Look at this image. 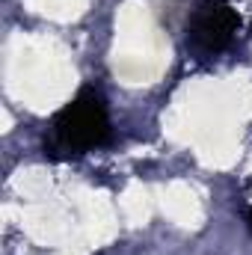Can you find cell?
Instances as JSON below:
<instances>
[{"instance_id": "1", "label": "cell", "mask_w": 252, "mask_h": 255, "mask_svg": "<svg viewBox=\"0 0 252 255\" xmlns=\"http://www.w3.org/2000/svg\"><path fill=\"white\" fill-rule=\"evenodd\" d=\"M110 136V116L107 104L101 95L83 89L74 101H68L51 122V136H48V151L54 154H83L89 148H98Z\"/></svg>"}, {"instance_id": "2", "label": "cell", "mask_w": 252, "mask_h": 255, "mask_svg": "<svg viewBox=\"0 0 252 255\" xmlns=\"http://www.w3.org/2000/svg\"><path fill=\"white\" fill-rule=\"evenodd\" d=\"M238 30H241V18L229 0H202L187 27L190 45L205 57L223 54L235 42Z\"/></svg>"}, {"instance_id": "3", "label": "cell", "mask_w": 252, "mask_h": 255, "mask_svg": "<svg viewBox=\"0 0 252 255\" xmlns=\"http://www.w3.org/2000/svg\"><path fill=\"white\" fill-rule=\"evenodd\" d=\"M252 199V196H250ZM247 220H250V229H252V202H250V211H247Z\"/></svg>"}]
</instances>
